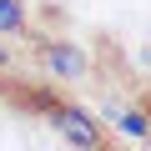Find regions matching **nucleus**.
<instances>
[{"mask_svg":"<svg viewBox=\"0 0 151 151\" xmlns=\"http://www.w3.org/2000/svg\"><path fill=\"white\" fill-rule=\"evenodd\" d=\"M50 121H55V131H60L76 151H96V146H101V126H96L91 111H81V106H55Z\"/></svg>","mask_w":151,"mask_h":151,"instance_id":"obj_1","label":"nucleus"},{"mask_svg":"<svg viewBox=\"0 0 151 151\" xmlns=\"http://www.w3.org/2000/svg\"><path fill=\"white\" fill-rule=\"evenodd\" d=\"M40 65L55 70V76H65V81H81V76H86V55L76 45H45L40 50Z\"/></svg>","mask_w":151,"mask_h":151,"instance_id":"obj_2","label":"nucleus"},{"mask_svg":"<svg viewBox=\"0 0 151 151\" xmlns=\"http://www.w3.org/2000/svg\"><path fill=\"white\" fill-rule=\"evenodd\" d=\"M25 30V0H0V35Z\"/></svg>","mask_w":151,"mask_h":151,"instance_id":"obj_3","label":"nucleus"},{"mask_svg":"<svg viewBox=\"0 0 151 151\" xmlns=\"http://www.w3.org/2000/svg\"><path fill=\"white\" fill-rule=\"evenodd\" d=\"M121 126H126L131 136H151V121H146V116H136V111H126V116H121Z\"/></svg>","mask_w":151,"mask_h":151,"instance_id":"obj_4","label":"nucleus"}]
</instances>
